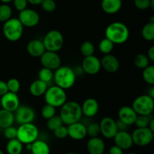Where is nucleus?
Masks as SVG:
<instances>
[{"instance_id":"1","label":"nucleus","mask_w":154,"mask_h":154,"mask_svg":"<svg viewBox=\"0 0 154 154\" xmlns=\"http://www.w3.org/2000/svg\"><path fill=\"white\" fill-rule=\"evenodd\" d=\"M105 38L114 45H123L129 39L130 32L126 24L122 22H113L105 29Z\"/></svg>"},{"instance_id":"2","label":"nucleus","mask_w":154,"mask_h":154,"mask_svg":"<svg viewBox=\"0 0 154 154\" xmlns=\"http://www.w3.org/2000/svg\"><path fill=\"white\" fill-rule=\"evenodd\" d=\"M82 110L79 103L75 101L66 102L60 107V117L63 124L70 125L81 120L82 117Z\"/></svg>"},{"instance_id":"3","label":"nucleus","mask_w":154,"mask_h":154,"mask_svg":"<svg viewBox=\"0 0 154 154\" xmlns=\"http://www.w3.org/2000/svg\"><path fill=\"white\" fill-rule=\"evenodd\" d=\"M76 78L77 75L73 69L67 66H61L54 71L53 80L55 82V85L66 90L75 85Z\"/></svg>"},{"instance_id":"4","label":"nucleus","mask_w":154,"mask_h":154,"mask_svg":"<svg viewBox=\"0 0 154 154\" xmlns=\"http://www.w3.org/2000/svg\"><path fill=\"white\" fill-rule=\"evenodd\" d=\"M24 26L18 18L11 17L4 22L2 32L7 40L11 42H16L21 38L23 34Z\"/></svg>"},{"instance_id":"5","label":"nucleus","mask_w":154,"mask_h":154,"mask_svg":"<svg viewBox=\"0 0 154 154\" xmlns=\"http://www.w3.org/2000/svg\"><path fill=\"white\" fill-rule=\"evenodd\" d=\"M44 96L45 102L56 108H60L67 102L66 90L57 85L48 87Z\"/></svg>"},{"instance_id":"6","label":"nucleus","mask_w":154,"mask_h":154,"mask_svg":"<svg viewBox=\"0 0 154 154\" xmlns=\"http://www.w3.org/2000/svg\"><path fill=\"white\" fill-rule=\"evenodd\" d=\"M39 131L37 126L32 123L20 125L17 128V138L23 144H32L38 139Z\"/></svg>"},{"instance_id":"7","label":"nucleus","mask_w":154,"mask_h":154,"mask_svg":"<svg viewBox=\"0 0 154 154\" xmlns=\"http://www.w3.org/2000/svg\"><path fill=\"white\" fill-rule=\"evenodd\" d=\"M42 42L46 51L58 52L63 48L65 41L63 35L60 31L52 29L45 35Z\"/></svg>"},{"instance_id":"8","label":"nucleus","mask_w":154,"mask_h":154,"mask_svg":"<svg viewBox=\"0 0 154 154\" xmlns=\"http://www.w3.org/2000/svg\"><path fill=\"white\" fill-rule=\"evenodd\" d=\"M132 108L138 115H151L154 110V99L147 95H141L134 99Z\"/></svg>"},{"instance_id":"9","label":"nucleus","mask_w":154,"mask_h":154,"mask_svg":"<svg viewBox=\"0 0 154 154\" xmlns=\"http://www.w3.org/2000/svg\"><path fill=\"white\" fill-rule=\"evenodd\" d=\"M133 144L138 147H145L153 141L154 132L147 128H137L132 133Z\"/></svg>"},{"instance_id":"10","label":"nucleus","mask_w":154,"mask_h":154,"mask_svg":"<svg viewBox=\"0 0 154 154\" xmlns=\"http://www.w3.org/2000/svg\"><path fill=\"white\" fill-rule=\"evenodd\" d=\"M18 20L20 21L23 26L35 27L40 22V15L36 11L26 8L19 13Z\"/></svg>"},{"instance_id":"11","label":"nucleus","mask_w":154,"mask_h":154,"mask_svg":"<svg viewBox=\"0 0 154 154\" xmlns=\"http://www.w3.org/2000/svg\"><path fill=\"white\" fill-rule=\"evenodd\" d=\"M15 121L18 124L32 123L35 118V112L34 110L27 105H20L14 111Z\"/></svg>"},{"instance_id":"12","label":"nucleus","mask_w":154,"mask_h":154,"mask_svg":"<svg viewBox=\"0 0 154 154\" xmlns=\"http://www.w3.org/2000/svg\"><path fill=\"white\" fill-rule=\"evenodd\" d=\"M99 124L100 127V134H102V136L107 139H112L118 132L116 120L112 117H103Z\"/></svg>"},{"instance_id":"13","label":"nucleus","mask_w":154,"mask_h":154,"mask_svg":"<svg viewBox=\"0 0 154 154\" xmlns=\"http://www.w3.org/2000/svg\"><path fill=\"white\" fill-rule=\"evenodd\" d=\"M40 61L42 66L52 71H55L61 66L62 60L57 52L46 51L40 57Z\"/></svg>"},{"instance_id":"14","label":"nucleus","mask_w":154,"mask_h":154,"mask_svg":"<svg viewBox=\"0 0 154 154\" xmlns=\"http://www.w3.org/2000/svg\"><path fill=\"white\" fill-rule=\"evenodd\" d=\"M81 68L84 72H85L87 75H96L102 69L100 60L95 55L85 57L82 61Z\"/></svg>"},{"instance_id":"15","label":"nucleus","mask_w":154,"mask_h":154,"mask_svg":"<svg viewBox=\"0 0 154 154\" xmlns=\"http://www.w3.org/2000/svg\"><path fill=\"white\" fill-rule=\"evenodd\" d=\"M20 99L17 96V93H14L8 91L2 96H1L0 105L3 109L14 112L20 106Z\"/></svg>"},{"instance_id":"16","label":"nucleus","mask_w":154,"mask_h":154,"mask_svg":"<svg viewBox=\"0 0 154 154\" xmlns=\"http://www.w3.org/2000/svg\"><path fill=\"white\" fill-rule=\"evenodd\" d=\"M68 136L75 141H80L87 136V126L80 121L68 126Z\"/></svg>"},{"instance_id":"17","label":"nucleus","mask_w":154,"mask_h":154,"mask_svg":"<svg viewBox=\"0 0 154 154\" xmlns=\"http://www.w3.org/2000/svg\"><path fill=\"white\" fill-rule=\"evenodd\" d=\"M113 138H114V144L118 146L123 150L131 148L134 144L132 134L129 133L127 130L118 131Z\"/></svg>"},{"instance_id":"18","label":"nucleus","mask_w":154,"mask_h":154,"mask_svg":"<svg viewBox=\"0 0 154 154\" xmlns=\"http://www.w3.org/2000/svg\"><path fill=\"white\" fill-rule=\"evenodd\" d=\"M100 62L102 69L109 73H115L120 69V65L118 59L111 54L104 55Z\"/></svg>"},{"instance_id":"19","label":"nucleus","mask_w":154,"mask_h":154,"mask_svg":"<svg viewBox=\"0 0 154 154\" xmlns=\"http://www.w3.org/2000/svg\"><path fill=\"white\" fill-rule=\"evenodd\" d=\"M138 114H136L132 106L124 105L121 107L118 111V120H121L127 126H132L135 123Z\"/></svg>"},{"instance_id":"20","label":"nucleus","mask_w":154,"mask_h":154,"mask_svg":"<svg viewBox=\"0 0 154 154\" xmlns=\"http://www.w3.org/2000/svg\"><path fill=\"white\" fill-rule=\"evenodd\" d=\"M81 106L83 115L87 117H95L98 114L99 110V104L94 98H88L84 101Z\"/></svg>"},{"instance_id":"21","label":"nucleus","mask_w":154,"mask_h":154,"mask_svg":"<svg viewBox=\"0 0 154 154\" xmlns=\"http://www.w3.org/2000/svg\"><path fill=\"white\" fill-rule=\"evenodd\" d=\"M87 149L90 154H103L105 150V143L99 136L93 137L87 141Z\"/></svg>"},{"instance_id":"22","label":"nucleus","mask_w":154,"mask_h":154,"mask_svg":"<svg viewBox=\"0 0 154 154\" xmlns=\"http://www.w3.org/2000/svg\"><path fill=\"white\" fill-rule=\"evenodd\" d=\"M27 53L31 57L40 58L41 56L46 51L43 42L38 39H32L26 45Z\"/></svg>"},{"instance_id":"23","label":"nucleus","mask_w":154,"mask_h":154,"mask_svg":"<svg viewBox=\"0 0 154 154\" xmlns=\"http://www.w3.org/2000/svg\"><path fill=\"white\" fill-rule=\"evenodd\" d=\"M123 5L122 0H102L101 7L102 11L108 14L118 13Z\"/></svg>"},{"instance_id":"24","label":"nucleus","mask_w":154,"mask_h":154,"mask_svg":"<svg viewBox=\"0 0 154 154\" xmlns=\"http://www.w3.org/2000/svg\"><path fill=\"white\" fill-rule=\"evenodd\" d=\"M48 85L47 83L38 79L32 82L29 86V93L34 97H41L44 96L48 89Z\"/></svg>"},{"instance_id":"25","label":"nucleus","mask_w":154,"mask_h":154,"mask_svg":"<svg viewBox=\"0 0 154 154\" xmlns=\"http://www.w3.org/2000/svg\"><path fill=\"white\" fill-rule=\"evenodd\" d=\"M30 151L32 154H50L51 148L46 141L37 139L32 143Z\"/></svg>"},{"instance_id":"26","label":"nucleus","mask_w":154,"mask_h":154,"mask_svg":"<svg viewBox=\"0 0 154 154\" xmlns=\"http://www.w3.org/2000/svg\"><path fill=\"white\" fill-rule=\"evenodd\" d=\"M15 122L14 113L5 109L0 110V127L2 129L13 126Z\"/></svg>"},{"instance_id":"27","label":"nucleus","mask_w":154,"mask_h":154,"mask_svg":"<svg viewBox=\"0 0 154 154\" xmlns=\"http://www.w3.org/2000/svg\"><path fill=\"white\" fill-rule=\"evenodd\" d=\"M23 150V144L17 139L9 140L6 145V151L8 154H21Z\"/></svg>"},{"instance_id":"28","label":"nucleus","mask_w":154,"mask_h":154,"mask_svg":"<svg viewBox=\"0 0 154 154\" xmlns=\"http://www.w3.org/2000/svg\"><path fill=\"white\" fill-rule=\"evenodd\" d=\"M141 36L147 42L154 40V22L149 21L144 26L141 30Z\"/></svg>"},{"instance_id":"29","label":"nucleus","mask_w":154,"mask_h":154,"mask_svg":"<svg viewBox=\"0 0 154 154\" xmlns=\"http://www.w3.org/2000/svg\"><path fill=\"white\" fill-rule=\"evenodd\" d=\"M133 63L134 65L138 69H144L150 65V61L148 59V57H147V55H145V54H138L134 57Z\"/></svg>"},{"instance_id":"30","label":"nucleus","mask_w":154,"mask_h":154,"mask_svg":"<svg viewBox=\"0 0 154 154\" xmlns=\"http://www.w3.org/2000/svg\"><path fill=\"white\" fill-rule=\"evenodd\" d=\"M114 48V44L112 43L109 39L107 38L102 39L99 44V49L102 54L104 55L105 54H109L112 52Z\"/></svg>"},{"instance_id":"31","label":"nucleus","mask_w":154,"mask_h":154,"mask_svg":"<svg viewBox=\"0 0 154 154\" xmlns=\"http://www.w3.org/2000/svg\"><path fill=\"white\" fill-rule=\"evenodd\" d=\"M142 77L144 81L149 85H154V66L149 65L145 69H142Z\"/></svg>"},{"instance_id":"32","label":"nucleus","mask_w":154,"mask_h":154,"mask_svg":"<svg viewBox=\"0 0 154 154\" xmlns=\"http://www.w3.org/2000/svg\"><path fill=\"white\" fill-rule=\"evenodd\" d=\"M12 11L11 7L8 4L0 5V22H5L11 18Z\"/></svg>"},{"instance_id":"33","label":"nucleus","mask_w":154,"mask_h":154,"mask_svg":"<svg viewBox=\"0 0 154 154\" xmlns=\"http://www.w3.org/2000/svg\"><path fill=\"white\" fill-rule=\"evenodd\" d=\"M81 53L84 57H89V56L94 55L95 53V46L90 41H85L83 42L81 45Z\"/></svg>"},{"instance_id":"34","label":"nucleus","mask_w":154,"mask_h":154,"mask_svg":"<svg viewBox=\"0 0 154 154\" xmlns=\"http://www.w3.org/2000/svg\"><path fill=\"white\" fill-rule=\"evenodd\" d=\"M38 79L48 84L54 79V71L43 67L38 72Z\"/></svg>"},{"instance_id":"35","label":"nucleus","mask_w":154,"mask_h":154,"mask_svg":"<svg viewBox=\"0 0 154 154\" xmlns=\"http://www.w3.org/2000/svg\"><path fill=\"white\" fill-rule=\"evenodd\" d=\"M56 112H57V110H56L55 107L52 106L51 105H48L47 103L42 107V111H41L42 117L45 119V120H48V119L55 116Z\"/></svg>"},{"instance_id":"36","label":"nucleus","mask_w":154,"mask_h":154,"mask_svg":"<svg viewBox=\"0 0 154 154\" xmlns=\"http://www.w3.org/2000/svg\"><path fill=\"white\" fill-rule=\"evenodd\" d=\"M152 117L150 115H138L134 124L137 128H147Z\"/></svg>"},{"instance_id":"37","label":"nucleus","mask_w":154,"mask_h":154,"mask_svg":"<svg viewBox=\"0 0 154 154\" xmlns=\"http://www.w3.org/2000/svg\"><path fill=\"white\" fill-rule=\"evenodd\" d=\"M62 125H63V123L60 116L55 115L51 118L47 120V126H48V129L51 131L55 130L57 128Z\"/></svg>"},{"instance_id":"38","label":"nucleus","mask_w":154,"mask_h":154,"mask_svg":"<svg viewBox=\"0 0 154 154\" xmlns=\"http://www.w3.org/2000/svg\"><path fill=\"white\" fill-rule=\"evenodd\" d=\"M87 135L93 138V137H98L100 135V127L99 124L97 123H91L88 126H87Z\"/></svg>"},{"instance_id":"39","label":"nucleus","mask_w":154,"mask_h":154,"mask_svg":"<svg viewBox=\"0 0 154 154\" xmlns=\"http://www.w3.org/2000/svg\"><path fill=\"white\" fill-rule=\"evenodd\" d=\"M6 83H7L8 89L9 92H11L14 93H17L19 92L21 85L20 82L17 78H11Z\"/></svg>"},{"instance_id":"40","label":"nucleus","mask_w":154,"mask_h":154,"mask_svg":"<svg viewBox=\"0 0 154 154\" xmlns=\"http://www.w3.org/2000/svg\"><path fill=\"white\" fill-rule=\"evenodd\" d=\"M41 5L42 9L48 13H52L57 8V4L54 0H43Z\"/></svg>"},{"instance_id":"41","label":"nucleus","mask_w":154,"mask_h":154,"mask_svg":"<svg viewBox=\"0 0 154 154\" xmlns=\"http://www.w3.org/2000/svg\"><path fill=\"white\" fill-rule=\"evenodd\" d=\"M53 132H54V136L59 139H63L68 137V128L67 126H64V124L59 126Z\"/></svg>"},{"instance_id":"42","label":"nucleus","mask_w":154,"mask_h":154,"mask_svg":"<svg viewBox=\"0 0 154 154\" xmlns=\"http://www.w3.org/2000/svg\"><path fill=\"white\" fill-rule=\"evenodd\" d=\"M17 128L13 126H8L4 129V136L8 140L14 139L17 138Z\"/></svg>"},{"instance_id":"43","label":"nucleus","mask_w":154,"mask_h":154,"mask_svg":"<svg viewBox=\"0 0 154 154\" xmlns=\"http://www.w3.org/2000/svg\"><path fill=\"white\" fill-rule=\"evenodd\" d=\"M150 0H134V5L139 10H147L150 8Z\"/></svg>"},{"instance_id":"44","label":"nucleus","mask_w":154,"mask_h":154,"mask_svg":"<svg viewBox=\"0 0 154 154\" xmlns=\"http://www.w3.org/2000/svg\"><path fill=\"white\" fill-rule=\"evenodd\" d=\"M12 2H13L14 8L19 12L26 8L27 5H28L27 0H13Z\"/></svg>"},{"instance_id":"45","label":"nucleus","mask_w":154,"mask_h":154,"mask_svg":"<svg viewBox=\"0 0 154 154\" xmlns=\"http://www.w3.org/2000/svg\"><path fill=\"white\" fill-rule=\"evenodd\" d=\"M108 153L109 154H123V150L114 144L110 147Z\"/></svg>"},{"instance_id":"46","label":"nucleus","mask_w":154,"mask_h":154,"mask_svg":"<svg viewBox=\"0 0 154 154\" xmlns=\"http://www.w3.org/2000/svg\"><path fill=\"white\" fill-rule=\"evenodd\" d=\"M8 92V89L7 83L5 81L0 80V97Z\"/></svg>"},{"instance_id":"47","label":"nucleus","mask_w":154,"mask_h":154,"mask_svg":"<svg viewBox=\"0 0 154 154\" xmlns=\"http://www.w3.org/2000/svg\"><path fill=\"white\" fill-rule=\"evenodd\" d=\"M116 124H117V127L118 131H126L128 129V126L126 123H124L123 122H122L121 120H118L117 121H116Z\"/></svg>"},{"instance_id":"48","label":"nucleus","mask_w":154,"mask_h":154,"mask_svg":"<svg viewBox=\"0 0 154 154\" xmlns=\"http://www.w3.org/2000/svg\"><path fill=\"white\" fill-rule=\"evenodd\" d=\"M147 57L150 60V62L154 61V46H151L147 51Z\"/></svg>"},{"instance_id":"49","label":"nucleus","mask_w":154,"mask_h":154,"mask_svg":"<svg viewBox=\"0 0 154 154\" xmlns=\"http://www.w3.org/2000/svg\"><path fill=\"white\" fill-rule=\"evenodd\" d=\"M42 1L43 0H27L28 4L33 5H41Z\"/></svg>"},{"instance_id":"50","label":"nucleus","mask_w":154,"mask_h":154,"mask_svg":"<svg viewBox=\"0 0 154 154\" xmlns=\"http://www.w3.org/2000/svg\"><path fill=\"white\" fill-rule=\"evenodd\" d=\"M148 128L150 129V130H152L153 132H154V118H153V117H152L151 120H150Z\"/></svg>"},{"instance_id":"51","label":"nucleus","mask_w":154,"mask_h":154,"mask_svg":"<svg viewBox=\"0 0 154 154\" xmlns=\"http://www.w3.org/2000/svg\"><path fill=\"white\" fill-rule=\"evenodd\" d=\"M148 95L154 99V88L153 87H151V88H150V92L148 93Z\"/></svg>"},{"instance_id":"52","label":"nucleus","mask_w":154,"mask_h":154,"mask_svg":"<svg viewBox=\"0 0 154 154\" xmlns=\"http://www.w3.org/2000/svg\"><path fill=\"white\" fill-rule=\"evenodd\" d=\"M12 1H13V0H0V2H2L3 4H9V3L11 2Z\"/></svg>"},{"instance_id":"53","label":"nucleus","mask_w":154,"mask_h":154,"mask_svg":"<svg viewBox=\"0 0 154 154\" xmlns=\"http://www.w3.org/2000/svg\"><path fill=\"white\" fill-rule=\"evenodd\" d=\"M150 8L152 9V10H154V0H150Z\"/></svg>"},{"instance_id":"54","label":"nucleus","mask_w":154,"mask_h":154,"mask_svg":"<svg viewBox=\"0 0 154 154\" xmlns=\"http://www.w3.org/2000/svg\"><path fill=\"white\" fill-rule=\"evenodd\" d=\"M0 154H4V152H3L1 149H0Z\"/></svg>"},{"instance_id":"55","label":"nucleus","mask_w":154,"mask_h":154,"mask_svg":"<svg viewBox=\"0 0 154 154\" xmlns=\"http://www.w3.org/2000/svg\"><path fill=\"white\" fill-rule=\"evenodd\" d=\"M66 154H77V153H72V152H70V153H66Z\"/></svg>"},{"instance_id":"56","label":"nucleus","mask_w":154,"mask_h":154,"mask_svg":"<svg viewBox=\"0 0 154 154\" xmlns=\"http://www.w3.org/2000/svg\"><path fill=\"white\" fill-rule=\"evenodd\" d=\"M128 154H137V153H128Z\"/></svg>"}]
</instances>
